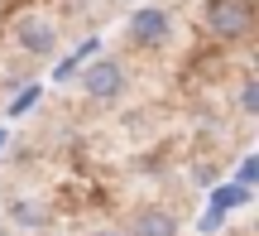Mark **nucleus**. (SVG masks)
Instances as JSON below:
<instances>
[{"label":"nucleus","instance_id":"1","mask_svg":"<svg viewBox=\"0 0 259 236\" xmlns=\"http://www.w3.org/2000/svg\"><path fill=\"white\" fill-rule=\"evenodd\" d=\"M206 29L216 39H245L254 29V0H206Z\"/></svg>","mask_w":259,"mask_h":236},{"label":"nucleus","instance_id":"2","mask_svg":"<svg viewBox=\"0 0 259 236\" xmlns=\"http://www.w3.org/2000/svg\"><path fill=\"white\" fill-rule=\"evenodd\" d=\"M82 87H87V96H96V102H115V96L125 92V73H120L115 58H101V63H92L82 73Z\"/></svg>","mask_w":259,"mask_h":236},{"label":"nucleus","instance_id":"3","mask_svg":"<svg viewBox=\"0 0 259 236\" xmlns=\"http://www.w3.org/2000/svg\"><path fill=\"white\" fill-rule=\"evenodd\" d=\"M130 34H135L144 48H163V44H168V15H163V10H154V5L135 10V19H130Z\"/></svg>","mask_w":259,"mask_h":236},{"label":"nucleus","instance_id":"4","mask_svg":"<svg viewBox=\"0 0 259 236\" xmlns=\"http://www.w3.org/2000/svg\"><path fill=\"white\" fill-rule=\"evenodd\" d=\"M15 39H19V48H29V53H48V48L58 44V34H53V24H48V19H38V15H29V19H19V29H15Z\"/></svg>","mask_w":259,"mask_h":236},{"label":"nucleus","instance_id":"5","mask_svg":"<svg viewBox=\"0 0 259 236\" xmlns=\"http://www.w3.org/2000/svg\"><path fill=\"white\" fill-rule=\"evenodd\" d=\"M130 236H178V222L163 208H144L135 217V227H130Z\"/></svg>","mask_w":259,"mask_h":236},{"label":"nucleus","instance_id":"6","mask_svg":"<svg viewBox=\"0 0 259 236\" xmlns=\"http://www.w3.org/2000/svg\"><path fill=\"white\" fill-rule=\"evenodd\" d=\"M15 222H19V227H44L48 212L38 208V203H15Z\"/></svg>","mask_w":259,"mask_h":236},{"label":"nucleus","instance_id":"7","mask_svg":"<svg viewBox=\"0 0 259 236\" xmlns=\"http://www.w3.org/2000/svg\"><path fill=\"white\" fill-rule=\"evenodd\" d=\"M240 106H245V111H259V82H245V92H240Z\"/></svg>","mask_w":259,"mask_h":236},{"label":"nucleus","instance_id":"8","mask_svg":"<svg viewBox=\"0 0 259 236\" xmlns=\"http://www.w3.org/2000/svg\"><path fill=\"white\" fill-rule=\"evenodd\" d=\"M34 102H38V87H29V92H19V96H15V106H10V111L19 116V111H29Z\"/></svg>","mask_w":259,"mask_h":236},{"label":"nucleus","instance_id":"9","mask_svg":"<svg viewBox=\"0 0 259 236\" xmlns=\"http://www.w3.org/2000/svg\"><path fill=\"white\" fill-rule=\"evenodd\" d=\"M254 174H259V159H245V164H240V183H245V188L254 183Z\"/></svg>","mask_w":259,"mask_h":236},{"label":"nucleus","instance_id":"10","mask_svg":"<svg viewBox=\"0 0 259 236\" xmlns=\"http://www.w3.org/2000/svg\"><path fill=\"white\" fill-rule=\"evenodd\" d=\"M96 236H120V231H111V227H106V231H96Z\"/></svg>","mask_w":259,"mask_h":236}]
</instances>
